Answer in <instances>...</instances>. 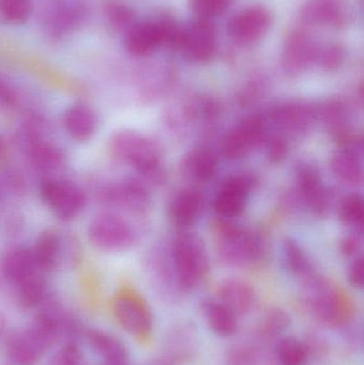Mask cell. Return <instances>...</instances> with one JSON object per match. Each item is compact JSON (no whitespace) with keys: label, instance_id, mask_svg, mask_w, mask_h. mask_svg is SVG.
Segmentation results:
<instances>
[{"label":"cell","instance_id":"4316f807","mask_svg":"<svg viewBox=\"0 0 364 365\" xmlns=\"http://www.w3.org/2000/svg\"><path fill=\"white\" fill-rule=\"evenodd\" d=\"M197 336L189 324L177 325L169 332L165 345V359L169 364H180L189 359L196 349Z\"/></svg>","mask_w":364,"mask_h":365},{"label":"cell","instance_id":"3957f363","mask_svg":"<svg viewBox=\"0 0 364 365\" xmlns=\"http://www.w3.org/2000/svg\"><path fill=\"white\" fill-rule=\"evenodd\" d=\"M303 285L306 306L318 322L331 328L350 323L355 306L344 289L318 272L303 281Z\"/></svg>","mask_w":364,"mask_h":365},{"label":"cell","instance_id":"60d3db41","mask_svg":"<svg viewBox=\"0 0 364 365\" xmlns=\"http://www.w3.org/2000/svg\"><path fill=\"white\" fill-rule=\"evenodd\" d=\"M291 141L275 133H269L265 139V155L271 164H280L288 158Z\"/></svg>","mask_w":364,"mask_h":365},{"label":"cell","instance_id":"8992f818","mask_svg":"<svg viewBox=\"0 0 364 365\" xmlns=\"http://www.w3.org/2000/svg\"><path fill=\"white\" fill-rule=\"evenodd\" d=\"M269 133H275L288 140L303 138L318 121L316 104L305 101H284L271 105L265 113Z\"/></svg>","mask_w":364,"mask_h":365},{"label":"cell","instance_id":"ee69618b","mask_svg":"<svg viewBox=\"0 0 364 365\" xmlns=\"http://www.w3.org/2000/svg\"><path fill=\"white\" fill-rule=\"evenodd\" d=\"M51 365H83V351L77 345H66L56 354Z\"/></svg>","mask_w":364,"mask_h":365},{"label":"cell","instance_id":"9c48e42d","mask_svg":"<svg viewBox=\"0 0 364 365\" xmlns=\"http://www.w3.org/2000/svg\"><path fill=\"white\" fill-rule=\"evenodd\" d=\"M113 314L124 330L141 341L149 340L153 331V315L147 302L134 289H120L113 299Z\"/></svg>","mask_w":364,"mask_h":365},{"label":"cell","instance_id":"2e32d148","mask_svg":"<svg viewBox=\"0 0 364 365\" xmlns=\"http://www.w3.org/2000/svg\"><path fill=\"white\" fill-rule=\"evenodd\" d=\"M320 45L305 29L291 32L284 43L281 53V66L290 76H298L316 64Z\"/></svg>","mask_w":364,"mask_h":365},{"label":"cell","instance_id":"7402d4cb","mask_svg":"<svg viewBox=\"0 0 364 365\" xmlns=\"http://www.w3.org/2000/svg\"><path fill=\"white\" fill-rule=\"evenodd\" d=\"M124 47L135 57H147L162 47V32L156 19L136 21L124 34Z\"/></svg>","mask_w":364,"mask_h":365},{"label":"cell","instance_id":"44dd1931","mask_svg":"<svg viewBox=\"0 0 364 365\" xmlns=\"http://www.w3.org/2000/svg\"><path fill=\"white\" fill-rule=\"evenodd\" d=\"M204 205V197L196 187L180 190L171 199L168 216L171 222L180 230H188L198 221Z\"/></svg>","mask_w":364,"mask_h":365},{"label":"cell","instance_id":"f6af8a7d","mask_svg":"<svg viewBox=\"0 0 364 365\" xmlns=\"http://www.w3.org/2000/svg\"><path fill=\"white\" fill-rule=\"evenodd\" d=\"M348 279L354 289H363L364 283V261L363 255L353 259L348 267Z\"/></svg>","mask_w":364,"mask_h":365},{"label":"cell","instance_id":"30bf717a","mask_svg":"<svg viewBox=\"0 0 364 365\" xmlns=\"http://www.w3.org/2000/svg\"><path fill=\"white\" fill-rule=\"evenodd\" d=\"M40 195L49 210L62 221L76 218L87 203L80 187L75 182L53 178H45L41 181Z\"/></svg>","mask_w":364,"mask_h":365},{"label":"cell","instance_id":"603a6c76","mask_svg":"<svg viewBox=\"0 0 364 365\" xmlns=\"http://www.w3.org/2000/svg\"><path fill=\"white\" fill-rule=\"evenodd\" d=\"M219 158L209 147H197L185 154L181 162V173L194 182H209L217 175Z\"/></svg>","mask_w":364,"mask_h":365},{"label":"cell","instance_id":"ab89813d","mask_svg":"<svg viewBox=\"0 0 364 365\" xmlns=\"http://www.w3.org/2000/svg\"><path fill=\"white\" fill-rule=\"evenodd\" d=\"M345 60V51L343 47L338 43L320 46L316 56V66H320L322 70L331 72L341 68Z\"/></svg>","mask_w":364,"mask_h":365},{"label":"cell","instance_id":"b9f144b4","mask_svg":"<svg viewBox=\"0 0 364 365\" xmlns=\"http://www.w3.org/2000/svg\"><path fill=\"white\" fill-rule=\"evenodd\" d=\"M258 354L249 345H235L229 349L227 361L229 365H256Z\"/></svg>","mask_w":364,"mask_h":365},{"label":"cell","instance_id":"7c38bea8","mask_svg":"<svg viewBox=\"0 0 364 365\" xmlns=\"http://www.w3.org/2000/svg\"><path fill=\"white\" fill-rule=\"evenodd\" d=\"M296 197L316 216H326L331 206V195L323 182L316 165L310 162L297 163L295 166Z\"/></svg>","mask_w":364,"mask_h":365},{"label":"cell","instance_id":"d590c367","mask_svg":"<svg viewBox=\"0 0 364 365\" xmlns=\"http://www.w3.org/2000/svg\"><path fill=\"white\" fill-rule=\"evenodd\" d=\"M277 355L282 365H305L309 358L305 343L293 336L278 343Z\"/></svg>","mask_w":364,"mask_h":365},{"label":"cell","instance_id":"4dcf8cb0","mask_svg":"<svg viewBox=\"0 0 364 365\" xmlns=\"http://www.w3.org/2000/svg\"><path fill=\"white\" fill-rule=\"evenodd\" d=\"M89 340L92 347L107 364L128 365V349L117 336L94 330L90 332Z\"/></svg>","mask_w":364,"mask_h":365},{"label":"cell","instance_id":"7a4b0ae2","mask_svg":"<svg viewBox=\"0 0 364 365\" xmlns=\"http://www.w3.org/2000/svg\"><path fill=\"white\" fill-rule=\"evenodd\" d=\"M111 154L132 167L145 182L160 185L166 180L162 165V149L157 141L143 133L121 130L109 140Z\"/></svg>","mask_w":364,"mask_h":365},{"label":"cell","instance_id":"d4e9b609","mask_svg":"<svg viewBox=\"0 0 364 365\" xmlns=\"http://www.w3.org/2000/svg\"><path fill=\"white\" fill-rule=\"evenodd\" d=\"M218 302H222L237 317L248 314L256 306L254 287L241 279H227L218 287Z\"/></svg>","mask_w":364,"mask_h":365},{"label":"cell","instance_id":"d6a6232c","mask_svg":"<svg viewBox=\"0 0 364 365\" xmlns=\"http://www.w3.org/2000/svg\"><path fill=\"white\" fill-rule=\"evenodd\" d=\"M30 154L34 164L42 170H53L62 163V154L58 148L41 139H32Z\"/></svg>","mask_w":364,"mask_h":365},{"label":"cell","instance_id":"5bb4252c","mask_svg":"<svg viewBox=\"0 0 364 365\" xmlns=\"http://www.w3.org/2000/svg\"><path fill=\"white\" fill-rule=\"evenodd\" d=\"M256 185L251 173H236L227 178L220 185L214 199V210L218 217L234 219L247 207L250 193Z\"/></svg>","mask_w":364,"mask_h":365},{"label":"cell","instance_id":"ba28073f","mask_svg":"<svg viewBox=\"0 0 364 365\" xmlns=\"http://www.w3.org/2000/svg\"><path fill=\"white\" fill-rule=\"evenodd\" d=\"M90 242L102 251L120 252L128 250L137 242L132 223L115 212H103L94 217L88 229Z\"/></svg>","mask_w":364,"mask_h":365},{"label":"cell","instance_id":"bcb514c9","mask_svg":"<svg viewBox=\"0 0 364 365\" xmlns=\"http://www.w3.org/2000/svg\"><path fill=\"white\" fill-rule=\"evenodd\" d=\"M305 343L306 349L308 351V355L316 356V357H322L328 351L326 341L323 340L318 334H312L308 338Z\"/></svg>","mask_w":364,"mask_h":365},{"label":"cell","instance_id":"6da1fadb","mask_svg":"<svg viewBox=\"0 0 364 365\" xmlns=\"http://www.w3.org/2000/svg\"><path fill=\"white\" fill-rule=\"evenodd\" d=\"M216 251L222 263L231 267H252L269 255V240L262 232L250 230L233 219L218 217L213 223Z\"/></svg>","mask_w":364,"mask_h":365},{"label":"cell","instance_id":"f35d334b","mask_svg":"<svg viewBox=\"0 0 364 365\" xmlns=\"http://www.w3.org/2000/svg\"><path fill=\"white\" fill-rule=\"evenodd\" d=\"M233 2L234 0H189V8L196 19L212 21L224 15Z\"/></svg>","mask_w":364,"mask_h":365},{"label":"cell","instance_id":"d6986e66","mask_svg":"<svg viewBox=\"0 0 364 365\" xmlns=\"http://www.w3.org/2000/svg\"><path fill=\"white\" fill-rule=\"evenodd\" d=\"M331 168L344 184L361 186L364 178L363 137H357L352 143L339 147L331 156Z\"/></svg>","mask_w":364,"mask_h":365},{"label":"cell","instance_id":"5b68a950","mask_svg":"<svg viewBox=\"0 0 364 365\" xmlns=\"http://www.w3.org/2000/svg\"><path fill=\"white\" fill-rule=\"evenodd\" d=\"M58 323L55 315L43 313L27 328L17 332L8 345V359L12 365L38 364L55 342Z\"/></svg>","mask_w":364,"mask_h":365},{"label":"cell","instance_id":"836d02e7","mask_svg":"<svg viewBox=\"0 0 364 365\" xmlns=\"http://www.w3.org/2000/svg\"><path fill=\"white\" fill-rule=\"evenodd\" d=\"M269 91V81L264 76L250 77L236 93V102L241 108H250L258 104Z\"/></svg>","mask_w":364,"mask_h":365},{"label":"cell","instance_id":"484cf974","mask_svg":"<svg viewBox=\"0 0 364 365\" xmlns=\"http://www.w3.org/2000/svg\"><path fill=\"white\" fill-rule=\"evenodd\" d=\"M64 130L77 143H85L95 134V113L88 105L76 103L64 110L62 115Z\"/></svg>","mask_w":364,"mask_h":365},{"label":"cell","instance_id":"f1b7e54d","mask_svg":"<svg viewBox=\"0 0 364 365\" xmlns=\"http://www.w3.org/2000/svg\"><path fill=\"white\" fill-rule=\"evenodd\" d=\"M30 249L38 269L41 272H51L58 265L61 257V236L53 230H45Z\"/></svg>","mask_w":364,"mask_h":365},{"label":"cell","instance_id":"8d00e7d4","mask_svg":"<svg viewBox=\"0 0 364 365\" xmlns=\"http://www.w3.org/2000/svg\"><path fill=\"white\" fill-rule=\"evenodd\" d=\"M291 325L288 313L280 308L269 309L261 319L259 329L265 338H276L284 334Z\"/></svg>","mask_w":364,"mask_h":365},{"label":"cell","instance_id":"cb8c5ba5","mask_svg":"<svg viewBox=\"0 0 364 365\" xmlns=\"http://www.w3.org/2000/svg\"><path fill=\"white\" fill-rule=\"evenodd\" d=\"M1 272L9 282L17 287L40 276L41 272L34 263L31 249L25 247H14L6 251L1 259Z\"/></svg>","mask_w":364,"mask_h":365},{"label":"cell","instance_id":"ac0fdd59","mask_svg":"<svg viewBox=\"0 0 364 365\" xmlns=\"http://www.w3.org/2000/svg\"><path fill=\"white\" fill-rule=\"evenodd\" d=\"M103 199L109 205L123 208L132 214H145L151 207L152 197L142 180L126 178L103 191Z\"/></svg>","mask_w":364,"mask_h":365},{"label":"cell","instance_id":"4fadbf2b","mask_svg":"<svg viewBox=\"0 0 364 365\" xmlns=\"http://www.w3.org/2000/svg\"><path fill=\"white\" fill-rule=\"evenodd\" d=\"M217 32L212 21L194 19L184 26L177 51L192 63H207L217 53Z\"/></svg>","mask_w":364,"mask_h":365},{"label":"cell","instance_id":"277c9868","mask_svg":"<svg viewBox=\"0 0 364 365\" xmlns=\"http://www.w3.org/2000/svg\"><path fill=\"white\" fill-rule=\"evenodd\" d=\"M170 261L177 287L182 291L196 289L209 274V255L204 240L189 230H181L173 237Z\"/></svg>","mask_w":364,"mask_h":365},{"label":"cell","instance_id":"52a82bcc","mask_svg":"<svg viewBox=\"0 0 364 365\" xmlns=\"http://www.w3.org/2000/svg\"><path fill=\"white\" fill-rule=\"evenodd\" d=\"M222 115V105L209 96H194L167 113V124L175 133L213 126Z\"/></svg>","mask_w":364,"mask_h":365},{"label":"cell","instance_id":"e575fe53","mask_svg":"<svg viewBox=\"0 0 364 365\" xmlns=\"http://www.w3.org/2000/svg\"><path fill=\"white\" fill-rule=\"evenodd\" d=\"M105 14L113 31L125 34L135 23V12L130 6L118 0H110L105 6Z\"/></svg>","mask_w":364,"mask_h":365},{"label":"cell","instance_id":"e0dca14e","mask_svg":"<svg viewBox=\"0 0 364 365\" xmlns=\"http://www.w3.org/2000/svg\"><path fill=\"white\" fill-rule=\"evenodd\" d=\"M316 118L322 121L331 138L341 145L359 137L352 128V111L342 98H329L316 104Z\"/></svg>","mask_w":364,"mask_h":365},{"label":"cell","instance_id":"ffe728a7","mask_svg":"<svg viewBox=\"0 0 364 365\" xmlns=\"http://www.w3.org/2000/svg\"><path fill=\"white\" fill-rule=\"evenodd\" d=\"M301 19L307 26L341 29L350 21V12L341 0H310L301 9Z\"/></svg>","mask_w":364,"mask_h":365},{"label":"cell","instance_id":"8fae6325","mask_svg":"<svg viewBox=\"0 0 364 365\" xmlns=\"http://www.w3.org/2000/svg\"><path fill=\"white\" fill-rule=\"evenodd\" d=\"M269 128L262 113H254L233 126L222 141V155L229 160H243L264 143Z\"/></svg>","mask_w":364,"mask_h":365},{"label":"cell","instance_id":"7bdbcfd3","mask_svg":"<svg viewBox=\"0 0 364 365\" xmlns=\"http://www.w3.org/2000/svg\"><path fill=\"white\" fill-rule=\"evenodd\" d=\"M363 232L353 231L346 234L340 242V251L344 257L355 259L363 255Z\"/></svg>","mask_w":364,"mask_h":365},{"label":"cell","instance_id":"f546056e","mask_svg":"<svg viewBox=\"0 0 364 365\" xmlns=\"http://www.w3.org/2000/svg\"><path fill=\"white\" fill-rule=\"evenodd\" d=\"M282 257L286 269L301 282L318 272L305 249L293 237H286L282 242Z\"/></svg>","mask_w":364,"mask_h":365},{"label":"cell","instance_id":"7dc6e473","mask_svg":"<svg viewBox=\"0 0 364 365\" xmlns=\"http://www.w3.org/2000/svg\"><path fill=\"white\" fill-rule=\"evenodd\" d=\"M4 143H2V141L0 140V158H1L2 153H4Z\"/></svg>","mask_w":364,"mask_h":365},{"label":"cell","instance_id":"1f68e13d","mask_svg":"<svg viewBox=\"0 0 364 365\" xmlns=\"http://www.w3.org/2000/svg\"><path fill=\"white\" fill-rule=\"evenodd\" d=\"M340 220L353 227L354 231L363 232L364 201L359 193H350L343 197L339 205Z\"/></svg>","mask_w":364,"mask_h":365},{"label":"cell","instance_id":"74e56055","mask_svg":"<svg viewBox=\"0 0 364 365\" xmlns=\"http://www.w3.org/2000/svg\"><path fill=\"white\" fill-rule=\"evenodd\" d=\"M32 13L30 0H0V16L13 25H21L29 19Z\"/></svg>","mask_w":364,"mask_h":365},{"label":"cell","instance_id":"c3c4849f","mask_svg":"<svg viewBox=\"0 0 364 365\" xmlns=\"http://www.w3.org/2000/svg\"><path fill=\"white\" fill-rule=\"evenodd\" d=\"M105 365H119V364H105Z\"/></svg>","mask_w":364,"mask_h":365},{"label":"cell","instance_id":"9a60e30c","mask_svg":"<svg viewBox=\"0 0 364 365\" xmlns=\"http://www.w3.org/2000/svg\"><path fill=\"white\" fill-rule=\"evenodd\" d=\"M273 25V14L264 6L244 9L229 21V36L239 46H248L262 40Z\"/></svg>","mask_w":364,"mask_h":365},{"label":"cell","instance_id":"83f0119b","mask_svg":"<svg viewBox=\"0 0 364 365\" xmlns=\"http://www.w3.org/2000/svg\"><path fill=\"white\" fill-rule=\"evenodd\" d=\"M201 313L209 329L220 338H230L239 329V317L218 300H205Z\"/></svg>","mask_w":364,"mask_h":365}]
</instances>
